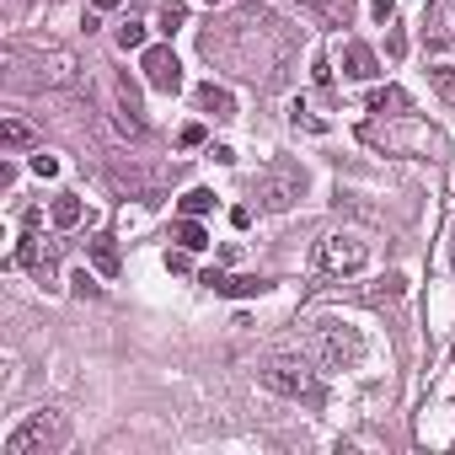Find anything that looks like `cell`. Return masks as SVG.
Masks as SVG:
<instances>
[{"instance_id": "cell-7", "label": "cell", "mask_w": 455, "mask_h": 455, "mask_svg": "<svg viewBox=\"0 0 455 455\" xmlns=\"http://www.w3.org/2000/svg\"><path fill=\"white\" fill-rule=\"evenodd\" d=\"M140 70H145V81H150L156 92H166V97H177V92H182V65H177V54H172V49H145Z\"/></svg>"}, {"instance_id": "cell-22", "label": "cell", "mask_w": 455, "mask_h": 455, "mask_svg": "<svg viewBox=\"0 0 455 455\" xmlns=\"http://www.w3.org/2000/svg\"><path fill=\"white\" fill-rule=\"evenodd\" d=\"M118 49H145V28L140 22H124L118 28Z\"/></svg>"}, {"instance_id": "cell-32", "label": "cell", "mask_w": 455, "mask_h": 455, "mask_svg": "<svg viewBox=\"0 0 455 455\" xmlns=\"http://www.w3.org/2000/svg\"><path fill=\"white\" fill-rule=\"evenodd\" d=\"M209 6H214V0H209Z\"/></svg>"}, {"instance_id": "cell-25", "label": "cell", "mask_w": 455, "mask_h": 455, "mask_svg": "<svg viewBox=\"0 0 455 455\" xmlns=\"http://www.w3.org/2000/svg\"><path fill=\"white\" fill-rule=\"evenodd\" d=\"M177 145H182V150H198V145H204V124H182Z\"/></svg>"}, {"instance_id": "cell-27", "label": "cell", "mask_w": 455, "mask_h": 455, "mask_svg": "<svg viewBox=\"0 0 455 455\" xmlns=\"http://www.w3.org/2000/svg\"><path fill=\"white\" fill-rule=\"evenodd\" d=\"M386 49H391V60H402V54H407V38H402V33L391 28V38H386Z\"/></svg>"}, {"instance_id": "cell-9", "label": "cell", "mask_w": 455, "mask_h": 455, "mask_svg": "<svg viewBox=\"0 0 455 455\" xmlns=\"http://www.w3.org/2000/svg\"><path fill=\"white\" fill-rule=\"evenodd\" d=\"M343 76H348V81H375V76H380L375 49L359 44V38H348V44H343Z\"/></svg>"}, {"instance_id": "cell-4", "label": "cell", "mask_w": 455, "mask_h": 455, "mask_svg": "<svg viewBox=\"0 0 455 455\" xmlns=\"http://www.w3.org/2000/svg\"><path fill=\"white\" fill-rule=\"evenodd\" d=\"M258 209H268V214H284V209H295V198L306 193V166L300 161H268L263 172H258Z\"/></svg>"}, {"instance_id": "cell-20", "label": "cell", "mask_w": 455, "mask_h": 455, "mask_svg": "<svg viewBox=\"0 0 455 455\" xmlns=\"http://www.w3.org/2000/svg\"><path fill=\"white\" fill-rule=\"evenodd\" d=\"M188 22V0H166V6H161V33H177Z\"/></svg>"}, {"instance_id": "cell-30", "label": "cell", "mask_w": 455, "mask_h": 455, "mask_svg": "<svg viewBox=\"0 0 455 455\" xmlns=\"http://www.w3.org/2000/svg\"><path fill=\"white\" fill-rule=\"evenodd\" d=\"M450 258H455V236H450Z\"/></svg>"}, {"instance_id": "cell-10", "label": "cell", "mask_w": 455, "mask_h": 455, "mask_svg": "<svg viewBox=\"0 0 455 455\" xmlns=\"http://www.w3.org/2000/svg\"><path fill=\"white\" fill-rule=\"evenodd\" d=\"M76 81V54L70 49H49L38 60V86H70Z\"/></svg>"}, {"instance_id": "cell-16", "label": "cell", "mask_w": 455, "mask_h": 455, "mask_svg": "<svg viewBox=\"0 0 455 455\" xmlns=\"http://www.w3.org/2000/svg\"><path fill=\"white\" fill-rule=\"evenodd\" d=\"M177 242H182L188 252H204V247H209V231L198 225V214H182V220H177Z\"/></svg>"}, {"instance_id": "cell-31", "label": "cell", "mask_w": 455, "mask_h": 455, "mask_svg": "<svg viewBox=\"0 0 455 455\" xmlns=\"http://www.w3.org/2000/svg\"><path fill=\"white\" fill-rule=\"evenodd\" d=\"M12 6H22V0H12Z\"/></svg>"}, {"instance_id": "cell-8", "label": "cell", "mask_w": 455, "mask_h": 455, "mask_svg": "<svg viewBox=\"0 0 455 455\" xmlns=\"http://www.w3.org/2000/svg\"><path fill=\"white\" fill-rule=\"evenodd\" d=\"M204 284H209L214 295H236V300H247V295H263V290H268V279H263V274H225V268H204Z\"/></svg>"}, {"instance_id": "cell-17", "label": "cell", "mask_w": 455, "mask_h": 455, "mask_svg": "<svg viewBox=\"0 0 455 455\" xmlns=\"http://www.w3.org/2000/svg\"><path fill=\"white\" fill-rule=\"evenodd\" d=\"M290 124H295V129H306V134H327V118H322V113H311V102H300V97L290 102Z\"/></svg>"}, {"instance_id": "cell-13", "label": "cell", "mask_w": 455, "mask_h": 455, "mask_svg": "<svg viewBox=\"0 0 455 455\" xmlns=\"http://www.w3.org/2000/svg\"><path fill=\"white\" fill-rule=\"evenodd\" d=\"M86 252H92V268H97V274H108V279L118 274V242H113V236H92Z\"/></svg>"}, {"instance_id": "cell-23", "label": "cell", "mask_w": 455, "mask_h": 455, "mask_svg": "<svg viewBox=\"0 0 455 455\" xmlns=\"http://www.w3.org/2000/svg\"><path fill=\"white\" fill-rule=\"evenodd\" d=\"M70 290H76V295H81V300H97V295H102V284H97V279H92V274H86V268H81V274H76V279H70Z\"/></svg>"}, {"instance_id": "cell-15", "label": "cell", "mask_w": 455, "mask_h": 455, "mask_svg": "<svg viewBox=\"0 0 455 455\" xmlns=\"http://www.w3.org/2000/svg\"><path fill=\"white\" fill-rule=\"evenodd\" d=\"M412 102H407V92L402 86H380V92H370V113H407Z\"/></svg>"}, {"instance_id": "cell-1", "label": "cell", "mask_w": 455, "mask_h": 455, "mask_svg": "<svg viewBox=\"0 0 455 455\" xmlns=\"http://www.w3.org/2000/svg\"><path fill=\"white\" fill-rule=\"evenodd\" d=\"M65 444H70V418L60 407H38L0 439V455H54Z\"/></svg>"}, {"instance_id": "cell-18", "label": "cell", "mask_w": 455, "mask_h": 455, "mask_svg": "<svg viewBox=\"0 0 455 455\" xmlns=\"http://www.w3.org/2000/svg\"><path fill=\"white\" fill-rule=\"evenodd\" d=\"M38 134H33V124L28 118H6L0 124V145H12V150H22V145H33Z\"/></svg>"}, {"instance_id": "cell-29", "label": "cell", "mask_w": 455, "mask_h": 455, "mask_svg": "<svg viewBox=\"0 0 455 455\" xmlns=\"http://www.w3.org/2000/svg\"><path fill=\"white\" fill-rule=\"evenodd\" d=\"M124 0H92V12H118Z\"/></svg>"}, {"instance_id": "cell-14", "label": "cell", "mask_w": 455, "mask_h": 455, "mask_svg": "<svg viewBox=\"0 0 455 455\" xmlns=\"http://www.w3.org/2000/svg\"><path fill=\"white\" fill-rule=\"evenodd\" d=\"M49 220L60 225V231H70V225H81V220H86V204H81L76 193H60V198H54V209H49Z\"/></svg>"}, {"instance_id": "cell-11", "label": "cell", "mask_w": 455, "mask_h": 455, "mask_svg": "<svg viewBox=\"0 0 455 455\" xmlns=\"http://www.w3.org/2000/svg\"><path fill=\"white\" fill-rule=\"evenodd\" d=\"M193 102H198V113H214V118H236V97L225 92V86H214V81H204V86L193 92Z\"/></svg>"}, {"instance_id": "cell-3", "label": "cell", "mask_w": 455, "mask_h": 455, "mask_svg": "<svg viewBox=\"0 0 455 455\" xmlns=\"http://www.w3.org/2000/svg\"><path fill=\"white\" fill-rule=\"evenodd\" d=\"M258 380H263L274 396H290V402H322V380H316V370H311L306 359H295V354H274V359H263Z\"/></svg>"}, {"instance_id": "cell-21", "label": "cell", "mask_w": 455, "mask_h": 455, "mask_svg": "<svg viewBox=\"0 0 455 455\" xmlns=\"http://www.w3.org/2000/svg\"><path fill=\"white\" fill-rule=\"evenodd\" d=\"M428 81H434L439 97H455V70L450 65H428Z\"/></svg>"}, {"instance_id": "cell-12", "label": "cell", "mask_w": 455, "mask_h": 455, "mask_svg": "<svg viewBox=\"0 0 455 455\" xmlns=\"http://www.w3.org/2000/svg\"><path fill=\"white\" fill-rule=\"evenodd\" d=\"M423 33H428L434 44H450V38H455V0H434L428 17H423Z\"/></svg>"}, {"instance_id": "cell-26", "label": "cell", "mask_w": 455, "mask_h": 455, "mask_svg": "<svg viewBox=\"0 0 455 455\" xmlns=\"http://www.w3.org/2000/svg\"><path fill=\"white\" fill-rule=\"evenodd\" d=\"M370 12H375V22L386 28V22H396V0H375V6H370Z\"/></svg>"}, {"instance_id": "cell-19", "label": "cell", "mask_w": 455, "mask_h": 455, "mask_svg": "<svg viewBox=\"0 0 455 455\" xmlns=\"http://www.w3.org/2000/svg\"><path fill=\"white\" fill-rule=\"evenodd\" d=\"M214 209V193L209 188H188L182 193V214H209Z\"/></svg>"}, {"instance_id": "cell-24", "label": "cell", "mask_w": 455, "mask_h": 455, "mask_svg": "<svg viewBox=\"0 0 455 455\" xmlns=\"http://www.w3.org/2000/svg\"><path fill=\"white\" fill-rule=\"evenodd\" d=\"M28 166H33V177H60V161H54L49 150H38V156H33Z\"/></svg>"}, {"instance_id": "cell-6", "label": "cell", "mask_w": 455, "mask_h": 455, "mask_svg": "<svg viewBox=\"0 0 455 455\" xmlns=\"http://www.w3.org/2000/svg\"><path fill=\"white\" fill-rule=\"evenodd\" d=\"M17 263H22L38 284H54V279H60V247H54V242H38L33 231L17 242Z\"/></svg>"}, {"instance_id": "cell-5", "label": "cell", "mask_w": 455, "mask_h": 455, "mask_svg": "<svg viewBox=\"0 0 455 455\" xmlns=\"http://www.w3.org/2000/svg\"><path fill=\"white\" fill-rule=\"evenodd\" d=\"M316 268H322L327 279H354V274L370 268V242H359L354 231H332V236H322V247H316Z\"/></svg>"}, {"instance_id": "cell-28", "label": "cell", "mask_w": 455, "mask_h": 455, "mask_svg": "<svg viewBox=\"0 0 455 455\" xmlns=\"http://www.w3.org/2000/svg\"><path fill=\"white\" fill-rule=\"evenodd\" d=\"M332 81V65H327V54H316V86H327Z\"/></svg>"}, {"instance_id": "cell-2", "label": "cell", "mask_w": 455, "mask_h": 455, "mask_svg": "<svg viewBox=\"0 0 455 455\" xmlns=\"http://www.w3.org/2000/svg\"><path fill=\"white\" fill-rule=\"evenodd\" d=\"M311 354H316L327 370H359V364L370 359V343H364V332H359L354 322L322 316V322L311 327Z\"/></svg>"}]
</instances>
